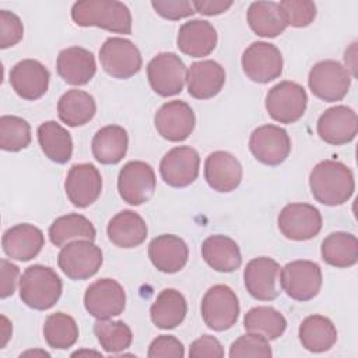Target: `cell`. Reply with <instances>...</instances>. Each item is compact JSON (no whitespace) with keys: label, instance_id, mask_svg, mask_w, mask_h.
Returning a JSON list of instances; mask_svg holds the SVG:
<instances>
[{"label":"cell","instance_id":"44dd1931","mask_svg":"<svg viewBox=\"0 0 358 358\" xmlns=\"http://www.w3.org/2000/svg\"><path fill=\"white\" fill-rule=\"evenodd\" d=\"M49 70L35 59H24L13 66L10 84L15 94L25 101H36L49 87Z\"/></svg>","mask_w":358,"mask_h":358},{"label":"cell","instance_id":"d6986e66","mask_svg":"<svg viewBox=\"0 0 358 358\" xmlns=\"http://www.w3.org/2000/svg\"><path fill=\"white\" fill-rule=\"evenodd\" d=\"M67 199L74 207L85 208L95 203L102 192V176L92 164H74L64 180Z\"/></svg>","mask_w":358,"mask_h":358},{"label":"cell","instance_id":"cb8c5ba5","mask_svg":"<svg viewBox=\"0 0 358 358\" xmlns=\"http://www.w3.org/2000/svg\"><path fill=\"white\" fill-rule=\"evenodd\" d=\"M148 257L157 270L173 274L186 266L189 249L182 238L172 234H162L150 242Z\"/></svg>","mask_w":358,"mask_h":358},{"label":"cell","instance_id":"e575fe53","mask_svg":"<svg viewBox=\"0 0 358 358\" xmlns=\"http://www.w3.org/2000/svg\"><path fill=\"white\" fill-rule=\"evenodd\" d=\"M38 143L50 161L66 164L73 155V140L70 133L55 120H48L38 127Z\"/></svg>","mask_w":358,"mask_h":358},{"label":"cell","instance_id":"30bf717a","mask_svg":"<svg viewBox=\"0 0 358 358\" xmlns=\"http://www.w3.org/2000/svg\"><path fill=\"white\" fill-rule=\"evenodd\" d=\"M183 60L172 52H162L154 56L147 64L150 87L159 96H173L182 92L186 80Z\"/></svg>","mask_w":358,"mask_h":358},{"label":"cell","instance_id":"ab89813d","mask_svg":"<svg viewBox=\"0 0 358 358\" xmlns=\"http://www.w3.org/2000/svg\"><path fill=\"white\" fill-rule=\"evenodd\" d=\"M94 333L101 347L109 354H117L129 348L133 341L130 327L122 320L96 319L94 323Z\"/></svg>","mask_w":358,"mask_h":358},{"label":"cell","instance_id":"9c48e42d","mask_svg":"<svg viewBox=\"0 0 358 358\" xmlns=\"http://www.w3.org/2000/svg\"><path fill=\"white\" fill-rule=\"evenodd\" d=\"M99 62L102 69L113 78L126 80L137 74L143 59L138 48L126 38L110 36L99 49Z\"/></svg>","mask_w":358,"mask_h":358},{"label":"cell","instance_id":"83f0119b","mask_svg":"<svg viewBox=\"0 0 358 358\" xmlns=\"http://www.w3.org/2000/svg\"><path fill=\"white\" fill-rule=\"evenodd\" d=\"M106 234L115 246L131 249L145 241L148 228L140 214L131 210H123L109 220Z\"/></svg>","mask_w":358,"mask_h":358},{"label":"cell","instance_id":"1f68e13d","mask_svg":"<svg viewBox=\"0 0 358 358\" xmlns=\"http://www.w3.org/2000/svg\"><path fill=\"white\" fill-rule=\"evenodd\" d=\"M299 341L310 352L329 351L337 341V329L322 315H310L302 320L298 330Z\"/></svg>","mask_w":358,"mask_h":358},{"label":"cell","instance_id":"ffe728a7","mask_svg":"<svg viewBox=\"0 0 358 358\" xmlns=\"http://www.w3.org/2000/svg\"><path fill=\"white\" fill-rule=\"evenodd\" d=\"M317 134L330 145H344L352 141L358 131V117L354 109L336 105L326 109L317 119Z\"/></svg>","mask_w":358,"mask_h":358},{"label":"cell","instance_id":"816d5d0a","mask_svg":"<svg viewBox=\"0 0 358 358\" xmlns=\"http://www.w3.org/2000/svg\"><path fill=\"white\" fill-rule=\"evenodd\" d=\"M36 354H41L42 357H50V354L49 352H46V351H27V352H22L20 357H25V355H36Z\"/></svg>","mask_w":358,"mask_h":358},{"label":"cell","instance_id":"e0dca14e","mask_svg":"<svg viewBox=\"0 0 358 358\" xmlns=\"http://www.w3.org/2000/svg\"><path fill=\"white\" fill-rule=\"evenodd\" d=\"M280 264L266 256L252 259L243 270L246 291L257 301H273L280 295Z\"/></svg>","mask_w":358,"mask_h":358},{"label":"cell","instance_id":"ac0fdd59","mask_svg":"<svg viewBox=\"0 0 358 358\" xmlns=\"http://www.w3.org/2000/svg\"><path fill=\"white\" fill-rule=\"evenodd\" d=\"M154 124L161 137L172 143H179L192 134L196 116L190 105L185 101H169L157 110Z\"/></svg>","mask_w":358,"mask_h":358},{"label":"cell","instance_id":"b9f144b4","mask_svg":"<svg viewBox=\"0 0 358 358\" xmlns=\"http://www.w3.org/2000/svg\"><path fill=\"white\" fill-rule=\"evenodd\" d=\"M278 7L287 25L294 28L308 27L316 17V4L309 0H282Z\"/></svg>","mask_w":358,"mask_h":358},{"label":"cell","instance_id":"603a6c76","mask_svg":"<svg viewBox=\"0 0 358 358\" xmlns=\"http://www.w3.org/2000/svg\"><path fill=\"white\" fill-rule=\"evenodd\" d=\"M1 246L11 260L28 262L36 257L45 246V236L32 224H17L3 234Z\"/></svg>","mask_w":358,"mask_h":358},{"label":"cell","instance_id":"d590c367","mask_svg":"<svg viewBox=\"0 0 358 358\" xmlns=\"http://www.w3.org/2000/svg\"><path fill=\"white\" fill-rule=\"evenodd\" d=\"M324 263L336 268H348L358 262V239L348 232H331L320 246Z\"/></svg>","mask_w":358,"mask_h":358},{"label":"cell","instance_id":"7402d4cb","mask_svg":"<svg viewBox=\"0 0 358 358\" xmlns=\"http://www.w3.org/2000/svg\"><path fill=\"white\" fill-rule=\"evenodd\" d=\"M204 178L213 190L229 193L241 185L242 165L231 152L214 151L206 158Z\"/></svg>","mask_w":358,"mask_h":358},{"label":"cell","instance_id":"9a60e30c","mask_svg":"<svg viewBox=\"0 0 358 358\" xmlns=\"http://www.w3.org/2000/svg\"><path fill=\"white\" fill-rule=\"evenodd\" d=\"M84 306L95 319H110L124 310L126 292L116 280L101 278L87 288Z\"/></svg>","mask_w":358,"mask_h":358},{"label":"cell","instance_id":"bcb514c9","mask_svg":"<svg viewBox=\"0 0 358 358\" xmlns=\"http://www.w3.org/2000/svg\"><path fill=\"white\" fill-rule=\"evenodd\" d=\"M151 6L158 15L171 21L187 18L196 13L192 1L187 0H152Z\"/></svg>","mask_w":358,"mask_h":358},{"label":"cell","instance_id":"8d00e7d4","mask_svg":"<svg viewBox=\"0 0 358 358\" xmlns=\"http://www.w3.org/2000/svg\"><path fill=\"white\" fill-rule=\"evenodd\" d=\"M96 231L92 222L87 217L76 213L56 218L49 227V239L57 248H63L78 239L94 241Z\"/></svg>","mask_w":358,"mask_h":358},{"label":"cell","instance_id":"6da1fadb","mask_svg":"<svg viewBox=\"0 0 358 358\" xmlns=\"http://www.w3.org/2000/svg\"><path fill=\"white\" fill-rule=\"evenodd\" d=\"M309 187L313 199L320 204L341 206L354 193V173L340 161L324 159L310 171Z\"/></svg>","mask_w":358,"mask_h":358},{"label":"cell","instance_id":"7dc6e473","mask_svg":"<svg viewBox=\"0 0 358 358\" xmlns=\"http://www.w3.org/2000/svg\"><path fill=\"white\" fill-rule=\"evenodd\" d=\"M189 357L190 358H222L224 357V348L217 337L204 334L199 338H196L190 347H189Z\"/></svg>","mask_w":358,"mask_h":358},{"label":"cell","instance_id":"4316f807","mask_svg":"<svg viewBox=\"0 0 358 358\" xmlns=\"http://www.w3.org/2000/svg\"><path fill=\"white\" fill-rule=\"evenodd\" d=\"M217 31L206 20H190L178 32L176 45L179 50L192 57L208 56L217 46Z\"/></svg>","mask_w":358,"mask_h":358},{"label":"cell","instance_id":"836d02e7","mask_svg":"<svg viewBox=\"0 0 358 358\" xmlns=\"http://www.w3.org/2000/svg\"><path fill=\"white\" fill-rule=\"evenodd\" d=\"M246 20L250 29L263 38H275L288 27L278 3L274 1H253L248 8Z\"/></svg>","mask_w":358,"mask_h":358},{"label":"cell","instance_id":"d6a6232c","mask_svg":"<svg viewBox=\"0 0 358 358\" xmlns=\"http://www.w3.org/2000/svg\"><path fill=\"white\" fill-rule=\"evenodd\" d=\"M95 112L94 96L83 90H69L57 102L59 119L70 127L87 124L95 116Z\"/></svg>","mask_w":358,"mask_h":358},{"label":"cell","instance_id":"5bb4252c","mask_svg":"<svg viewBox=\"0 0 358 358\" xmlns=\"http://www.w3.org/2000/svg\"><path fill=\"white\" fill-rule=\"evenodd\" d=\"M280 232L291 241H308L322 229L320 211L308 203L287 204L277 218Z\"/></svg>","mask_w":358,"mask_h":358},{"label":"cell","instance_id":"8fae6325","mask_svg":"<svg viewBox=\"0 0 358 358\" xmlns=\"http://www.w3.org/2000/svg\"><path fill=\"white\" fill-rule=\"evenodd\" d=\"M242 69L246 77L259 84H267L282 73V55L280 49L268 42L250 43L242 53Z\"/></svg>","mask_w":358,"mask_h":358},{"label":"cell","instance_id":"f546056e","mask_svg":"<svg viewBox=\"0 0 358 358\" xmlns=\"http://www.w3.org/2000/svg\"><path fill=\"white\" fill-rule=\"evenodd\" d=\"M129 147L127 131L117 124L99 129L91 141L94 158L103 165H115L123 159Z\"/></svg>","mask_w":358,"mask_h":358},{"label":"cell","instance_id":"4fadbf2b","mask_svg":"<svg viewBox=\"0 0 358 358\" xmlns=\"http://www.w3.org/2000/svg\"><path fill=\"white\" fill-rule=\"evenodd\" d=\"M249 150L259 162L277 166L288 158L291 152V138L285 129L275 124H263L252 131Z\"/></svg>","mask_w":358,"mask_h":358},{"label":"cell","instance_id":"2e32d148","mask_svg":"<svg viewBox=\"0 0 358 358\" xmlns=\"http://www.w3.org/2000/svg\"><path fill=\"white\" fill-rule=\"evenodd\" d=\"M200 171V155L189 147L180 145L171 148L161 159L159 173L162 180L171 187H186L192 185Z\"/></svg>","mask_w":358,"mask_h":358},{"label":"cell","instance_id":"5b68a950","mask_svg":"<svg viewBox=\"0 0 358 358\" xmlns=\"http://www.w3.org/2000/svg\"><path fill=\"white\" fill-rule=\"evenodd\" d=\"M201 317L214 331L231 329L239 317V301L235 291L225 284L208 288L201 299Z\"/></svg>","mask_w":358,"mask_h":358},{"label":"cell","instance_id":"f6af8a7d","mask_svg":"<svg viewBox=\"0 0 358 358\" xmlns=\"http://www.w3.org/2000/svg\"><path fill=\"white\" fill-rule=\"evenodd\" d=\"M147 355L150 358H182L185 357V347L176 337L161 334L151 341Z\"/></svg>","mask_w":358,"mask_h":358},{"label":"cell","instance_id":"681fc988","mask_svg":"<svg viewBox=\"0 0 358 358\" xmlns=\"http://www.w3.org/2000/svg\"><path fill=\"white\" fill-rule=\"evenodd\" d=\"M234 3L224 0H194L192 6L196 13L203 15H218L225 13Z\"/></svg>","mask_w":358,"mask_h":358},{"label":"cell","instance_id":"ba28073f","mask_svg":"<svg viewBox=\"0 0 358 358\" xmlns=\"http://www.w3.org/2000/svg\"><path fill=\"white\" fill-rule=\"evenodd\" d=\"M320 266L312 260H294L287 263L280 273L281 288L295 301L313 299L322 288Z\"/></svg>","mask_w":358,"mask_h":358},{"label":"cell","instance_id":"7bdbcfd3","mask_svg":"<svg viewBox=\"0 0 358 358\" xmlns=\"http://www.w3.org/2000/svg\"><path fill=\"white\" fill-rule=\"evenodd\" d=\"M273 351L267 338L256 333H248L236 338L229 347V357H271Z\"/></svg>","mask_w":358,"mask_h":358},{"label":"cell","instance_id":"ee69618b","mask_svg":"<svg viewBox=\"0 0 358 358\" xmlns=\"http://www.w3.org/2000/svg\"><path fill=\"white\" fill-rule=\"evenodd\" d=\"M24 36V25L20 17L11 11H0V48L7 49L17 45Z\"/></svg>","mask_w":358,"mask_h":358},{"label":"cell","instance_id":"52a82bcc","mask_svg":"<svg viewBox=\"0 0 358 358\" xmlns=\"http://www.w3.org/2000/svg\"><path fill=\"white\" fill-rule=\"evenodd\" d=\"M308 105L305 88L294 81H281L271 87L266 95V110L268 116L284 124L299 120Z\"/></svg>","mask_w":358,"mask_h":358},{"label":"cell","instance_id":"d4e9b609","mask_svg":"<svg viewBox=\"0 0 358 358\" xmlns=\"http://www.w3.org/2000/svg\"><path fill=\"white\" fill-rule=\"evenodd\" d=\"M187 92L196 99L215 96L225 84V70L214 60H200L190 64L186 73Z\"/></svg>","mask_w":358,"mask_h":358},{"label":"cell","instance_id":"f907efd6","mask_svg":"<svg viewBox=\"0 0 358 358\" xmlns=\"http://www.w3.org/2000/svg\"><path fill=\"white\" fill-rule=\"evenodd\" d=\"M11 331H13V327H11L10 322L7 320L6 316H1V334H3L1 337H3V340H1V347L0 348L6 347L8 338L11 337Z\"/></svg>","mask_w":358,"mask_h":358},{"label":"cell","instance_id":"f35d334b","mask_svg":"<svg viewBox=\"0 0 358 358\" xmlns=\"http://www.w3.org/2000/svg\"><path fill=\"white\" fill-rule=\"evenodd\" d=\"M43 337L49 347L55 350H67L78 338V326L76 320L63 312L50 313L43 323Z\"/></svg>","mask_w":358,"mask_h":358},{"label":"cell","instance_id":"c3c4849f","mask_svg":"<svg viewBox=\"0 0 358 358\" xmlns=\"http://www.w3.org/2000/svg\"><path fill=\"white\" fill-rule=\"evenodd\" d=\"M0 274H1V287H0V296L6 299L15 292L20 268L14 263L8 262L7 259L0 260Z\"/></svg>","mask_w":358,"mask_h":358},{"label":"cell","instance_id":"3957f363","mask_svg":"<svg viewBox=\"0 0 358 358\" xmlns=\"http://www.w3.org/2000/svg\"><path fill=\"white\" fill-rule=\"evenodd\" d=\"M63 284L52 267L34 264L25 268L20 278V298L35 310H48L56 305Z\"/></svg>","mask_w":358,"mask_h":358},{"label":"cell","instance_id":"277c9868","mask_svg":"<svg viewBox=\"0 0 358 358\" xmlns=\"http://www.w3.org/2000/svg\"><path fill=\"white\" fill-rule=\"evenodd\" d=\"M102 262L103 256L101 248L88 239H78L64 245L57 256L59 268L74 281L95 275Z\"/></svg>","mask_w":358,"mask_h":358},{"label":"cell","instance_id":"7a4b0ae2","mask_svg":"<svg viewBox=\"0 0 358 358\" xmlns=\"http://www.w3.org/2000/svg\"><path fill=\"white\" fill-rule=\"evenodd\" d=\"M71 18L78 27H98L113 34H131L129 7L117 0H83L71 7Z\"/></svg>","mask_w":358,"mask_h":358},{"label":"cell","instance_id":"484cf974","mask_svg":"<svg viewBox=\"0 0 358 358\" xmlns=\"http://www.w3.org/2000/svg\"><path fill=\"white\" fill-rule=\"evenodd\" d=\"M59 76L70 85H85L96 73V63L92 52L81 46L63 49L56 62Z\"/></svg>","mask_w":358,"mask_h":358},{"label":"cell","instance_id":"60d3db41","mask_svg":"<svg viewBox=\"0 0 358 358\" xmlns=\"http://www.w3.org/2000/svg\"><path fill=\"white\" fill-rule=\"evenodd\" d=\"M31 144L29 123L14 115H3L0 117V147L4 151L17 152Z\"/></svg>","mask_w":358,"mask_h":358},{"label":"cell","instance_id":"7c38bea8","mask_svg":"<svg viewBox=\"0 0 358 358\" xmlns=\"http://www.w3.org/2000/svg\"><path fill=\"white\" fill-rule=\"evenodd\" d=\"M155 186L154 169L144 161H129L117 176L119 194L130 206L147 203L154 196Z\"/></svg>","mask_w":358,"mask_h":358},{"label":"cell","instance_id":"8992f818","mask_svg":"<svg viewBox=\"0 0 358 358\" xmlns=\"http://www.w3.org/2000/svg\"><path fill=\"white\" fill-rule=\"evenodd\" d=\"M312 94L324 102L341 101L351 85V74L337 60H322L313 64L308 76Z\"/></svg>","mask_w":358,"mask_h":358},{"label":"cell","instance_id":"4dcf8cb0","mask_svg":"<svg viewBox=\"0 0 358 358\" xmlns=\"http://www.w3.org/2000/svg\"><path fill=\"white\" fill-rule=\"evenodd\" d=\"M187 302L185 296L173 288L162 289L150 308L151 322L162 330L178 327L186 317Z\"/></svg>","mask_w":358,"mask_h":358},{"label":"cell","instance_id":"74e56055","mask_svg":"<svg viewBox=\"0 0 358 358\" xmlns=\"http://www.w3.org/2000/svg\"><path fill=\"white\" fill-rule=\"evenodd\" d=\"M243 327L248 333L260 334L270 341L282 336L287 329V320L273 306H255L246 312Z\"/></svg>","mask_w":358,"mask_h":358},{"label":"cell","instance_id":"f1b7e54d","mask_svg":"<svg viewBox=\"0 0 358 358\" xmlns=\"http://www.w3.org/2000/svg\"><path fill=\"white\" fill-rule=\"evenodd\" d=\"M204 262L215 271L232 273L242 264V255L238 243L225 235H211L201 245Z\"/></svg>","mask_w":358,"mask_h":358}]
</instances>
